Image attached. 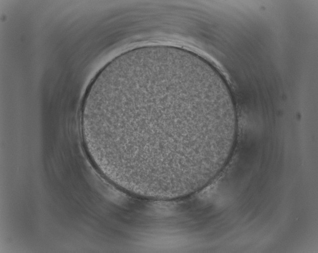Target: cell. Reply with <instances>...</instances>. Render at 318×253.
Masks as SVG:
<instances>
[{
  "instance_id": "1",
  "label": "cell",
  "mask_w": 318,
  "mask_h": 253,
  "mask_svg": "<svg viewBox=\"0 0 318 253\" xmlns=\"http://www.w3.org/2000/svg\"><path fill=\"white\" fill-rule=\"evenodd\" d=\"M230 93L197 55L152 46L125 52L91 89L83 133L89 153L117 176L166 185L207 168L231 132Z\"/></svg>"
}]
</instances>
